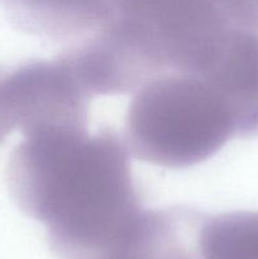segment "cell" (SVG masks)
<instances>
[{
	"label": "cell",
	"instance_id": "7",
	"mask_svg": "<svg viewBox=\"0 0 258 259\" xmlns=\"http://www.w3.org/2000/svg\"><path fill=\"white\" fill-rule=\"evenodd\" d=\"M210 249L223 259H258V211H237L210 218L204 224Z\"/></svg>",
	"mask_w": 258,
	"mask_h": 259
},
{
	"label": "cell",
	"instance_id": "2",
	"mask_svg": "<svg viewBox=\"0 0 258 259\" xmlns=\"http://www.w3.org/2000/svg\"><path fill=\"white\" fill-rule=\"evenodd\" d=\"M233 137L237 121L224 96L200 73L167 71L136 91L125 143L136 158L168 169L206 161Z\"/></svg>",
	"mask_w": 258,
	"mask_h": 259
},
{
	"label": "cell",
	"instance_id": "3",
	"mask_svg": "<svg viewBox=\"0 0 258 259\" xmlns=\"http://www.w3.org/2000/svg\"><path fill=\"white\" fill-rule=\"evenodd\" d=\"M110 20L162 71L202 73L234 28L225 0H106Z\"/></svg>",
	"mask_w": 258,
	"mask_h": 259
},
{
	"label": "cell",
	"instance_id": "6",
	"mask_svg": "<svg viewBox=\"0 0 258 259\" xmlns=\"http://www.w3.org/2000/svg\"><path fill=\"white\" fill-rule=\"evenodd\" d=\"M0 4L18 30L66 47L90 38L110 20L106 0H0Z\"/></svg>",
	"mask_w": 258,
	"mask_h": 259
},
{
	"label": "cell",
	"instance_id": "8",
	"mask_svg": "<svg viewBox=\"0 0 258 259\" xmlns=\"http://www.w3.org/2000/svg\"><path fill=\"white\" fill-rule=\"evenodd\" d=\"M10 133H12V129L8 126V124L5 123V120L3 119L2 114H0V143H2V142L4 141V139L7 138Z\"/></svg>",
	"mask_w": 258,
	"mask_h": 259
},
{
	"label": "cell",
	"instance_id": "1",
	"mask_svg": "<svg viewBox=\"0 0 258 259\" xmlns=\"http://www.w3.org/2000/svg\"><path fill=\"white\" fill-rule=\"evenodd\" d=\"M7 184L22 211L70 242L120 235L143 211L129 148L114 129L24 134L8 161Z\"/></svg>",
	"mask_w": 258,
	"mask_h": 259
},
{
	"label": "cell",
	"instance_id": "4",
	"mask_svg": "<svg viewBox=\"0 0 258 259\" xmlns=\"http://www.w3.org/2000/svg\"><path fill=\"white\" fill-rule=\"evenodd\" d=\"M90 99L62 56L0 71V114L23 136L40 129H88Z\"/></svg>",
	"mask_w": 258,
	"mask_h": 259
},
{
	"label": "cell",
	"instance_id": "5",
	"mask_svg": "<svg viewBox=\"0 0 258 259\" xmlns=\"http://www.w3.org/2000/svg\"><path fill=\"white\" fill-rule=\"evenodd\" d=\"M205 76L224 96L238 137L258 136V32L234 28Z\"/></svg>",
	"mask_w": 258,
	"mask_h": 259
}]
</instances>
